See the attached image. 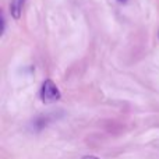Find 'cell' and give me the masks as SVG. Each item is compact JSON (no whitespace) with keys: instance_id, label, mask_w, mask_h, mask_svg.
Instances as JSON below:
<instances>
[{"instance_id":"7a4b0ae2","label":"cell","mask_w":159,"mask_h":159,"mask_svg":"<svg viewBox=\"0 0 159 159\" xmlns=\"http://www.w3.org/2000/svg\"><path fill=\"white\" fill-rule=\"evenodd\" d=\"M25 0H11L10 3V13L14 20H18L21 17L22 7H24Z\"/></svg>"},{"instance_id":"277c9868","label":"cell","mask_w":159,"mask_h":159,"mask_svg":"<svg viewBox=\"0 0 159 159\" xmlns=\"http://www.w3.org/2000/svg\"><path fill=\"white\" fill-rule=\"evenodd\" d=\"M117 2H120V3H126L127 0H117Z\"/></svg>"},{"instance_id":"3957f363","label":"cell","mask_w":159,"mask_h":159,"mask_svg":"<svg viewBox=\"0 0 159 159\" xmlns=\"http://www.w3.org/2000/svg\"><path fill=\"white\" fill-rule=\"evenodd\" d=\"M81 159H99V158H96V157H92V155H85V157H82Z\"/></svg>"},{"instance_id":"6da1fadb","label":"cell","mask_w":159,"mask_h":159,"mask_svg":"<svg viewBox=\"0 0 159 159\" xmlns=\"http://www.w3.org/2000/svg\"><path fill=\"white\" fill-rule=\"evenodd\" d=\"M61 93L57 85L52 80H45L41 88V99L43 103H55L60 99Z\"/></svg>"}]
</instances>
